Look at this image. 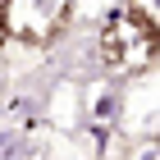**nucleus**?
I'll return each instance as SVG.
<instances>
[{
    "instance_id": "7ed1b4c3",
    "label": "nucleus",
    "mask_w": 160,
    "mask_h": 160,
    "mask_svg": "<svg viewBox=\"0 0 160 160\" xmlns=\"http://www.w3.org/2000/svg\"><path fill=\"white\" fill-rule=\"evenodd\" d=\"M87 114H92V123H96V128H105V123L119 114V87H114V82L92 87V92H87Z\"/></svg>"
},
{
    "instance_id": "423d86ee",
    "label": "nucleus",
    "mask_w": 160,
    "mask_h": 160,
    "mask_svg": "<svg viewBox=\"0 0 160 160\" xmlns=\"http://www.w3.org/2000/svg\"><path fill=\"white\" fill-rule=\"evenodd\" d=\"M5 37H9V32H5V9H0V41H5Z\"/></svg>"
},
{
    "instance_id": "f257e3e1",
    "label": "nucleus",
    "mask_w": 160,
    "mask_h": 160,
    "mask_svg": "<svg viewBox=\"0 0 160 160\" xmlns=\"http://www.w3.org/2000/svg\"><path fill=\"white\" fill-rule=\"evenodd\" d=\"M156 41H160V32L151 23H142L133 9H110L101 23V37H96V55H101V64H110L119 73H137L156 60Z\"/></svg>"
},
{
    "instance_id": "f03ea898",
    "label": "nucleus",
    "mask_w": 160,
    "mask_h": 160,
    "mask_svg": "<svg viewBox=\"0 0 160 160\" xmlns=\"http://www.w3.org/2000/svg\"><path fill=\"white\" fill-rule=\"evenodd\" d=\"M5 32L28 46H46L60 37V28L69 23L73 0H5Z\"/></svg>"
},
{
    "instance_id": "39448f33",
    "label": "nucleus",
    "mask_w": 160,
    "mask_h": 160,
    "mask_svg": "<svg viewBox=\"0 0 160 160\" xmlns=\"http://www.w3.org/2000/svg\"><path fill=\"white\" fill-rule=\"evenodd\" d=\"M137 160H156V147H147V151H142V156H137Z\"/></svg>"
},
{
    "instance_id": "20e7f679",
    "label": "nucleus",
    "mask_w": 160,
    "mask_h": 160,
    "mask_svg": "<svg viewBox=\"0 0 160 160\" xmlns=\"http://www.w3.org/2000/svg\"><path fill=\"white\" fill-rule=\"evenodd\" d=\"M128 9H133L142 23H151V28L160 32V0H128Z\"/></svg>"
}]
</instances>
